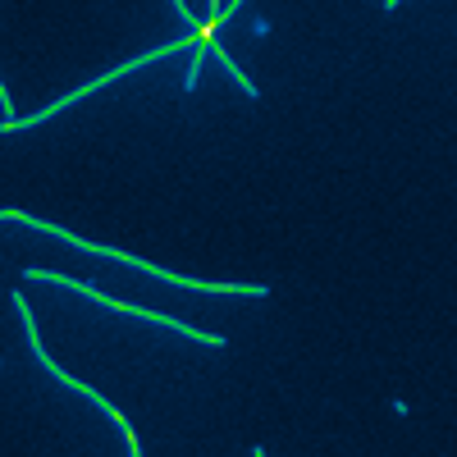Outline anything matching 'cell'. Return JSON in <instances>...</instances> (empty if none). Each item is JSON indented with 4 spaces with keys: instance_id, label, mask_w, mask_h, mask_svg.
<instances>
[{
    "instance_id": "cell-1",
    "label": "cell",
    "mask_w": 457,
    "mask_h": 457,
    "mask_svg": "<svg viewBox=\"0 0 457 457\" xmlns=\"http://www.w3.org/2000/svg\"><path fill=\"white\" fill-rule=\"evenodd\" d=\"M10 224H28V228H37V234H46V238H55V243H64V247H79V252H92V256H110V261H120V265H129V270H137V275H151V279H161V284H174V288H197V293H247V297H270V284H206V279H187V275H174V270H161L156 261H142V256H133V252H120V247H105V243H87V238H79V234H69L64 224H51V220H37V215H28V211H19V206H5L0 211Z\"/></svg>"
},
{
    "instance_id": "cell-2",
    "label": "cell",
    "mask_w": 457,
    "mask_h": 457,
    "mask_svg": "<svg viewBox=\"0 0 457 457\" xmlns=\"http://www.w3.org/2000/svg\"><path fill=\"white\" fill-rule=\"evenodd\" d=\"M23 279L28 284H64V288H73V293H83V297H92V302H101V307H110V312H124V316H137V320H146V325H161V329H174V334H183V338H193V343H206V348H224V334H202V329H193V325H183V320H174V316H165V312H142V307H133V302H120V297H105L96 284H87V279H64V275H55V270H23Z\"/></svg>"
},
{
    "instance_id": "cell-3",
    "label": "cell",
    "mask_w": 457,
    "mask_h": 457,
    "mask_svg": "<svg viewBox=\"0 0 457 457\" xmlns=\"http://www.w3.org/2000/svg\"><path fill=\"white\" fill-rule=\"evenodd\" d=\"M10 307L19 312V325H23V338H28V348H42V334H37V320H32V307L23 302L19 288H10Z\"/></svg>"
},
{
    "instance_id": "cell-4",
    "label": "cell",
    "mask_w": 457,
    "mask_h": 457,
    "mask_svg": "<svg viewBox=\"0 0 457 457\" xmlns=\"http://www.w3.org/2000/svg\"><path fill=\"white\" fill-rule=\"evenodd\" d=\"M252 32H256V37H265V32H270V23H265L256 10H252Z\"/></svg>"
}]
</instances>
